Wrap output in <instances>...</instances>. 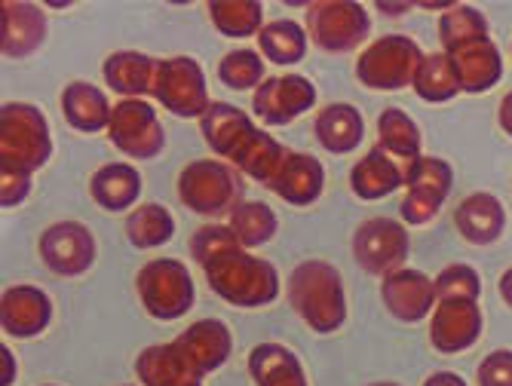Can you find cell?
I'll return each instance as SVG.
<instances>
[{"instance_id":"cell-16","label":"cell","mask_w":512,"mask_h":386,"mask_svg":"<svg viewBox=\"0 0 512 386\" xmlns=\"http://www.w3.org/2000/svg\"><path fill=\"white\" fill-rule=\"evenodd\" d=\"M53 322V301L37 285H13L0 295V328L19 337H37Z\"/></svg>"},{"instance_id":"cell-44","label":"cell","mask_w":512,"mask_h":386,"mask_svg":"<svg viewBox=\"0 0 512 386\" xmlns=\"http://www.w3.org/2000/svg\"><path fill=\"white\" fill-rule=\"evenodd\" d=\"M500 298L512 307V267L500 276Z\"/></svg>"},{"instance_id":"cell-36","label":"cell","mask_w":512,"mask_h":386,"mask_svg":"<svg viewBox=\"0 0 512 386\" xmlns=\"http://www.w3.org/2000/svg\"><path fill=\"white\" fill-rule=\"evenodd\" d=\"M485 37H488V19L476 7L454 4L439 19V40L445 46V53H454L460 46H470Z\"/></svg>"},{"instance_id":"cell-4","label":"cell","mask_w":512,"mask_h":386,"mask_svg":"<svg viewBox=\"0 0 512 386\" xmlns=\"http://www.w3.org/2000/svg\"><path fill=\"white\" fill-rule=\"evenodd\" d=\"M240 172L221 160H194L178 175V200L203 218L230 215L243 203Z\"/></svg>"},{"instance_id":"cell-41","label":"cell","mask_w":512,"mask_h":386,"mask_svg":"<svg viewBox=\"0 0 512 386\" xmlns=\"http://www.w3.org/2000/svg\"><path fill=\"white\" fill-rule=\"evenodd\" d=\"M19 374V365H16V356L7 344H0V386H13Z\"/></svg>"},{"instance_id":"cell-38","label":"cell","mask_w":512,"mask_h":386,"mask_svg":"<svg viewBox=\"0 0 512 386\" xmlns=\"http://www.w3.org/2000/svg\"><path fill=\"white\" fill-rule=\"evenodd\" d=\"M433 288H436V301H479L482 279L467 264H451L433 279Z\"/></svg>"},{"instance_id":"cell-3","label":"cell","mask_w":512,"mask_h":386,"mask_svg":"<svg viewBox=\"0 0 512 386\" xmlns=\"http://www.w3.org/2000/svg\"><path fill=\"white\" fill-rule=\"evenodd\" d=\"M292 310L319 334H332L347 322L344 279L329 261H304L289 276Z\"/></svg>"},{"instance_id":"cell-18","label":"cell","mask_w":512,"mask_h":386,"mask_svg":"<svg viewBox=\"0 0 512 386\" xmlns=\"http://www.w3.org/2000/svg\"><path fill=\"white\" fill-rule=\"evenodd\" d=\"M135 374L145 386H200L203 371L178 341L154 344L135 359Z\"/></svg>"},{"instance_id":"cell-25","label":"cell","mask_w":512,"mask_h":386,"mask_svg":"<svg viewBox=\"0 0 512 386\" xmlns=\"http://www.w3.org/2000/svg\"><path fill=\"white\" fill-rule=\"evenodd\" d=\"M89 197L108 212H126L142 197V175L129 163H108L92 175Z\"/></svg>"},{"instance_id":"cell-42","label":"cell","mask_w":512,"mask_h":386,"mask_svg":"<svg viewBox=\"0 0 512 386\" xmlns=\"http://www.w3.org/2000/svg\"><path fill=\"white\" fill-rule=\"evenodd\" d=\"M424 386H467V383H463V377L454 371H436L424 380Z\"/></svg>"},{"instance_id":"cell-19","label":"cell","mask_w":512,"mask_h":386,"mask_svg":"<svg viewBox=\"0 0 512 386\" xmlns=\"http://www.w3.org/2000/svg\"><path fill=\"white\" fill-rule=\"evenodd\" d=\"M414 163H405L399 157H393L390 151H384L381 144H375L350 172V187L359 200H384L393 190L405 187L408 172Z\"/></svg>"},{"instance_id":"cell-6","label":"cell","mask_w":512,"mask_h":386,"mask_svg":"<svg viewBox=\"0 0 512 386\" xmlns=\"http://www.w3.org/2000/svg\"><path fill=\"white\" fill-rule=\"evenodd\" d=\"M424 62V50L405 34H387L375 43H368L359 62L356 77L362 86L378 92H396L414 83V74Z\"/></svg>"},{"instance_id":"cell-7","label":"cell","mask_w":512,"mask_h":386,"mask_svg":"<svg viewBox=\"0 0 512 386\" xmlns=\"http://www.w3.org/2000/svg\"><path fill=\"white\" fill-rule=\"evenodd\" d=\"M138 298H142L148 316L160 322H175L194 307V279L191 270L175 258L148 261L135 276Z\"/></svg>"},{"instance_id":"cell-27","label":"cell","mask_w":512,"mask_h":386,"mask_svg":"<svg viewBox=\"0 0 512 386\" xmlns=\"http://www.w3.org/2000/svg\"><path fill=\"white\" fill-rule=\"evenodd\" d=\"M175 341L191 353V359L200 365L203 374L218 371L230 350H234V341H230V331L221 319H200L194 322L188 331H181Z\"/></svg>"},{"instance_id":"cell-2","label":"cell","mask_w":512,"mask_h":386,"mask_svg":"<svg viewBox=\"0 0 512 386\" xmlns=\"http://www.w3.org/2000/svg\"><path fill=\"white\" fill-rule=\"evenodd\" d=\"M200 129L209 148L243 175L267 184L276 172V166L283 163L286 151L273 135L258 129L249 114H243L234 105L212 102L206 114L200 117Z\"/></svg>"},{"instance_id":"cell-35","label":"cell","mask_w":512,"mask_h":386,"mask_svg":"<svg viewBox=\"0 0 512 386\" xmlns=\"http://www.w3.org/2000/svg\"><path fill=\"white\" fill-rule=\"evenodd\" d=\"M230 233H234L237 243L249 252L258 249L276 236V215L267 203H240L234 212H230Z\"/></svg>"},{"instance_id":"cell-32","label":"cell","mask_w":512,"mask_h":386,"mask_svg":"<svg viewBox=\"0 0 512 386\" xmlns=\"http://www.w3.org/2000/svg\"><path fill=\"white\" fill-rule=\"evenodd\" d=\"M378 144L384 151H390L393 157L405 160V163H417L424 154H421V129L417 123L399 111V108H387L381 117H378Z\"/></svg>"},{"instance_id":"cell-29","label":"cell","mask_w":512,"mask_h":386,"mask_svg":"<svg viewBox=\"0 0 512 386\" xmlns=\"http://www.w3.org/2000/svg\"><path fill=\"white\" fill-rule=\"evenodd\" d=\"M249 374L258 386H307L301 359L279 344H261L249 353Z\"/></svg>"},{"instance_id":"cell-13","label":"cell","mask_w":512,"mask_h":386,"mask_svg":"<svg viewBox=\"0 0 512 386\" xmlns=\"http://www.w3.org/2000/svg\"><path fill=\"white\" fill-rule=\"evenodd\" d=\"M316 105V86L301 74H279L255 89L252 108L267 126H289Z\"/></svg>"},{"instance_id":"cell-33","label":"cell","mask_w":512,"mask_h":386,"mask_svg":"<svg viewBox=\"0 0 512 386\" xmlns=\"http://www.w3.org/2000/svg\"><path fill=\"white\" fill-rule=\"evenodd\" d=\"M414 92L421 95L424 102L430 105H442V102H451L454 95H460V83H457V74L451 68V59L445 53H430L424 56L421 68L414 74Z\"/></svg>"},{"instance_id":"cell-31","label":"cell","mask_w":512,"mask_h":386,"mask_svg":"<svg viewBox=\"0 0 512 386\" xmlns=\"http://www.w3.org/2000/svg\"><path fill=\"white\" fill-rule=\"evenodd\" d=\"M126 236L135 249H157L175 236V218L160 203L135 206L126 215Z\"/></svg>"},{"instance_id":"cell-15","label":"cell","mask_w":512,"mask_h":386,"mask_svg":"<svg viewBox=\"0 0 512 386\" xmlns=\"http://www.w3.org/2000/svg\"><path fill=\"white\" fill-rule=\"evenodd\" d=\"M482 325L485 319L479 301H436L430 316V341L439 353H463L479 341Z\"/></svg>"},{"instance_id":"cell-37","label":"cell","mask_w":512,"mask_h":386,"mask_svg":"<svg viewBox=\"0 0 512 386\" xmlns=\"http://www.w3.org/2000/svg\"><path fill=\"white\" fill-rule=\"evenodd\" d=\"M264 68L255 50H234L218 62V80L230 89H255L264 83Z\"/></svg>"},{"instance_id":"cell-47","label":"cell","mask_w":512,"mask_h":386,"mask_svg":"<svg viewBox=\"0 0 512 386\" xmlns=\"http://www.w3.org/2000/svg\"><path fill=\"white\" fill-rule=\"evenodd\" d=\"M0 34H4V0H0Z\"/></svg>"},{"instance_id":"cell-9","label":"cell","mask_w":512,"mask_h":386,"mask_svg":"<svg viewBox=\"0 0 512 386\" xmlns=\"http://www.w3.org/2000/svg\"><path fill=\"white\" fill-rule=\"evenodd\" d=\"M151 95L175 117H203L212 105L206 92V74L191 56H172L157 62Z\"/></svg>"},{"instance_id":"cell-8","label":"cell","mask_w":512,"mask_h":386,"mask_svg":"<svg viewBox=\"0 0 512 386\" xmlns=\"http://www.w3.org/2000/svg\"><path fill=\"white\" fill-rule=\"evenodd\" d=\"M307 31L322 53H353L371 34V19L353 0H316L307 7Z\"/></svg>"},{"instance_id":"cell-39","label":"cell","mask_w":512,"mask_h":386,"mask_svg":"<svg viewBox=\"0 0 512 386\" xmlns=\"http://www.w3.org/2000/svg\"><path fill=\"white\" fill-rule=\"evenodd\" d=\"M31 175L16 163L0 160V209H16L31 197Z\"/></svg>"},{"instance_id":"cell-22","label":"cell","mask_w":512,"mask_h":386,"mask_svg":"<svg viewBox=\"0 0 512 386\" xmlns=\"http://www.w3.org/2000/svg\"><path fill=\"white\" fill-rule=\"evenodd\" d=\"M46 40V16L37 4L13 0L4 4V34H0V53L10 59H25L37 53Z\"/></svg>"},{"instance_id":"cell-28","label":"cell","mask_w":512,"mask_h":386,"mask_svg":"<svg viewBox=\"0 0 512 386\" xmlns=\"http://www.w3.org/2000/svg\"><path fill=\"white\" fill-rule=\"evenodd\" d=\"M313 129H316V138H319L322 148L329 154H338V157L356 151L362 144V138H365L362 114L353 105H344V102L322 108Z\"/></svg>"},{"instance_id":"cell-5","label":"cell","mask_w":512,"mask_h":386,"mask_svg":"<svg viewBox=\"0 0 512 386\" xmlns=\"http://www.w3.org/2000/svg\"><path fill=\"white\" fill-rule=\"evenodd\" d=\"M53 157V138L37 105L7 102L0 108V160L37 172Z\"/></svg>"},{"instance_id":"cell-11","label":"cell","mask_w":512,"mask_h":386,"mask_svg":"<svg viewBox=\"0 0 512 386\" xmlns=\"http://www.w3.org/2000/svg\"><path fill=\"white\" fill-rule=\"evenodd\" d=\"M411 252L405 224L396 218H368L353 233V255L371 276H390L405 267Z\"/></svg>"},{"instance_id":"cell-17","label":"cell","mask_w":512,"mask_h":386,"mask_svg":"<svg viewBox=\"0 0 512 386\" xmlns=\"http://www.w3.org/2000/svg\"><path fill=\"white\" fill-rule=\"evenodd\" d=\"M381 298H384V307L399 319V322H424L433 307H436V288H433V279L424 276L421 270H396L390 276H384V285H381Z\"/></svg>"},{"instance_id":"cell-34","label":"cell","mask_w":512,"mask_h":386,"mask_svg":"<svg viewBox=\"0 0 512 386\" xmlns=\"http://www.w3.org/2000/svg\"><path fill=\"white\" fill-rule=\"evenodd\" d=\"M206 10L224 37H252L264 25V7L258 0H212Z\"/></svg>"},{"instance_id":"cell-1","label":"cell","mask_w":512,"mask_h":386,"mask_svg":"<svg viewBox=\"0 0 512 386\" xmlns=\"http://www.w3.org/2000/svg\"><path fill=\"white\" fill-rule=\"evenodd\" d=\"M194 261L203 267L212 292L234 307H267L279 298L276 267L246 252L230 227L209 224L194 233Z\"/></svg>"},{"instance_id":"cell-21","label":"cell","mask_w":512,"mask_h":386,"mask_svg":"<svg viewBox=\"0 0 512 386\" xmlns=\"http://www.w3.org/2000/svg\"><path fill=\"white\" fill-rule=\"evenodd\" d=\"M445 56L451 59L460 92H473V95L488 92L503 77V59H500V50L494 46L491 37L476 40L470 46H460V50L445 53Z\"/></svg>"},{"instance_id":"cell-48","label":"cell","mask_w":512,"mask_h":386,"mask_svg":"<svg viewBox=\"0 0 512 386\" xmlns=\"http://www.w3.org/2000/svg\"><path fill=\"white\" fill-rule=\"evenodd\" d=\"M43 386H56V383H43Z\"/></svg>"},{"instance_id":"cell-12","label":"cell","mask_w":512,"mask_h":386,"mask_svg":"<svg viewBox=\"0 0 512 386\" xmlns=\"http://www.w3.org/2000/svg\"><path fill=\"white\" fill-rule=\"evenodd\" d=\"M454 184V169L442 160V157H421L405 181V200H402V218L405 224L421 227L427 221H433L442 209V203L448 200Z\"/></svg>"},{"instance_id":"cell-45","label":"cell","mask_w":512,"mask_h":386,"mask_svg":"<svg viewBox=\"0 0 512 386\" xmlns=\"http://www.w3.org/2000/svg\"><path fill=\"white\" fill-rule=\"evenodd\" d=\"M378 10L381 13H408L411 4H378Z\"/></svg>"},{"instance_id":"cell-40","label":"cell","mask_w":512,"mask_h":386,"mask_svg":"<svg viewBox=\"0 0 512 386\" xmlns=\"http://www.w3.org/2000/svg\"><path fill=\"white\" fill-rule=\"evenodd\" d=\"M479 386H512V350H494L482 359Z\"/></svg>"},{"instance_id":"cell-46","label":"cell","mask_w":512,"mask_h":386,"mask_svg":"<svg viewBox=\"0 0 512 386\" xmlns=\"http://www.w3.org/2000/svg\"><path fill=\"white\" fill-rule=\"evenodd\" d=\"M368 386H402V383H393V380H381V383H368Z\"/></svg>"},{"instance_id":"cell-30","label":"cell","mask_w":512,"mask_h":386,"mask_svg":"<svg viewBox=\"0 0 512 386\" xmlns=\"http://www.w3.org/2000/svg\"><path fill=\"white\" fill-rule=\"evenodd\" d=\"M258 46L273 65H298L307 56V31L295 19H276L261 25Z\"/></svg>"},{"instance_id":"cell-14","label":"cell","mask_w":512,"mask_h":386,"mask_svg":"<svg viewBox=\"0 0 512 386\" xmlns=\"http://www.w3.org/2000/svg\"><path fill=\"white\" fill-rule=\"evenodd\" d=\"M40 258L56 276H80L96 261V236L80 221H59L43 230Z\"/></svg>"},{"instance_id":"cell-10","label":"cell","mask_w":512,"mask_h":386,"mask_svg":"<svg viewBox=\"0 0 512 386\" xmlns=\"http://www.w3.org/2000/svg\"><path fill=\"white\" fill-rule=\"evenodd\" d=\"M108 135L129 160H154L166 148V129L145 99H123L111 108Z\"/></svg>"},{"instance_id":"cell-43","label":"cell","mask_w":512,"mask_h":386,"mask_svg":"<svg viewBox=\"0 0 512 386\" xmlns=\"http://www.w3.org/2000/svg\"><path fill=\"white\" fill-rule=\"evenodd\" d=\"M497 120H500V129H503L506 135H512V92H506V95H503Z\"/></svg>"},{"instance_id":"cell-23","label":"cell","mask_w":512,"mask_h":386,"mask_svg":"<svg viewBox=\"0 0 512 386\" xmlns=\"http://www.w3.org/2000/svg\"><path fill=\"white\" fill-rule=\"evenodd\" d=\"M454 221L467 243L491 246V243H497L506 227V212L494 193H470V197L457 206Z\"/></svg>"},{"instance_id":"cell-24","label":"cell","mask_w":512,"mask_h":386,"mask_svg":"<svg viewBox=\"0 0 512 386\" xmlns=\"http://www.w3.org/2000/svg\"><path fill=\"white\" fill-rule=\"evenodd\" d=\"M62 114L77 132H102L111 120V102L99 86L74 80L62 89Z\"/></svg>"},{"instance_id":"cell-26","label":"cell","mask_w":512,"mask_h":386,"mask_svg":"<svg viewBox=\"0 0 512 386\" xmlns=\"http://www.w3.org/2000/svg\"><path fill=\"white\" fill-rule=\"evenodd\" d=\"M154 71H157V59H151L145 53H135V50L111 53L102 65L105 83L114 92L126 95V99H142V95H151Z\"/></svg>"},{"instance_id":"cell-20","label":"cell","mask_w":512,"mask_h":386,"mask_svg":"<svg viewBox=\"0 0 512 386\" xmlns=\"http://www.w3.org/2000/svg\"><path fill=\"white\" fill-rule=\"evenodd\" d=\"M322 184H325L322 163L316 157L298 154V151H286L283 163L276 166L273 178L267 181V187L276 193V197L292 206H313L322 193Z\"/></svg>"}]
</instances>
